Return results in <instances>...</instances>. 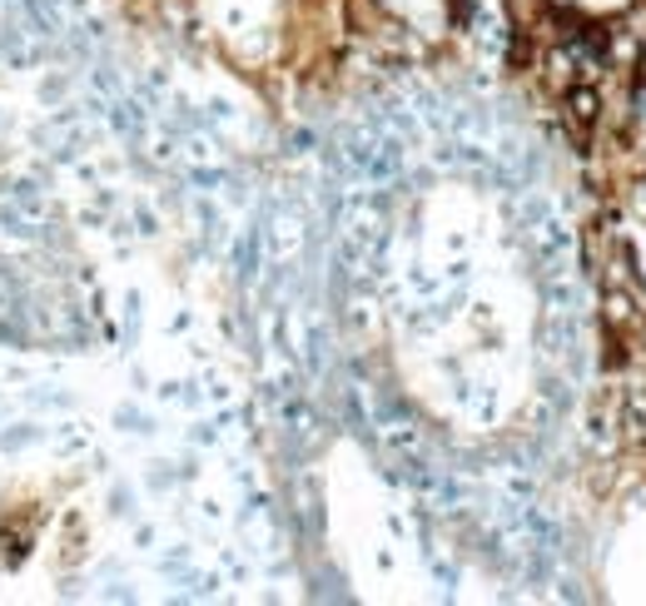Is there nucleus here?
<instances>
[{
	"mask_svg": "<svg viewBox=\"0 0 646 606\" xmlns=\"http://www.w3.org/2000/svg\"><path fill=\"white\" fill-rule=\"evenodd\" d=\"M602 324H607V338H612V343H622V338L636 334V299L626 289H617V283L602 299Z\"/></svg>",
	"mask_w": 646,
	"mask_h": 606,
	"instance_id": "f03ea898",
	"label": "nucleus"
},
{
	"mask_svg": "<svg viewBox=\"0 0 646 606\" xmlns=\"http://www.w3.org/2000/svg\"><path fill=\"white\" fill-rule=\"evenodd\" d=\"M597 120H602V95H597L587 80H582V85H572V90H567V124H572V135L587 145L591 124H597Z\"/></svg>",
	"mask_w": 646,
	"mask_h": 606,
	"instance_id": "f257e3e1",
	"label": "nucleus"
}]
</instances>
